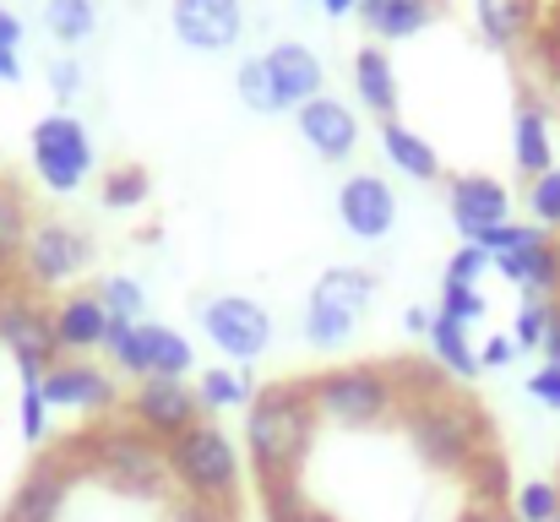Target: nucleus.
<instances>
[{
    "label": "nucleus",
    "instance_id": "1",
    "mask_svg": "<svg viewBox=\"0 0 560 522\" xmlns=\"http://www.w3.org/2000/svg\"><path fill=\"white\" fill-rule=\"evenodd\" d=\"M316 430H322V419L311 408L305 381H267V386H256V397L245 408V463L256 468L261 485H289V479H300Z\"/></svg>",
    "mask_w": 560,
    "mask_h": 522
},
{
    "label": "nucleus",
    "instance_id": "2",
    "mask_svg": "<svg viewBox=\"0 0 560 522\" xmlns=\"http://www.w3.org/2000/svg\"><path fill=\"white\" fill-rule=\"evenodd\" d=\"M66 463L98 485H109L115 496H131V501H153L164 496L170 485V457L153 436H142L131 419H104V425H88L82 436H71L66 446Z\"/></svg>",
    "mask_w": 560,
    "mask_h": 522
},
{
    "label": "nucleus",
    "instance_id": "3",
    "mask_svg": "<svg viewBox=\"0 0 560 522\" xmlns=\"http://www.w3.org/2000/svg\"><path fill=\"white\" fill-rule=\"evenodd\" d=\"M311 408L322 425L332 430H381L397 425L408 392H402V370L397 364H375V359H354V364H332L305 375Z\"/></svg>",
    "mask_w": 560,
    "mask_h": 522
},
{
    "label": "nucleus",
    "instance_id": "4",
    "mask_svg": "<svg viewBox=\"0 0 560 522\" xmlns=\"http://www.w3.org/2000/svg\"><path fill=\"white\" fill-rule=\"evenodd\" d=\"M397 430L408 436L413 457H419L430 474H457V479H463V468H468L485 446H495L485 408H474V403L457 397V392H435V397L402 403Z\"/></svg>",
    "mask_w": 560,
    "mask_h": 522
},
{
    "label": "nucleus",
    "instance_id": "5",
    "mask_svg": "<svg viewBox=\"0 0 560 522\" xmlns=\"http://www.w3.org/2000/svg\"><path fill=\"white\" fill-rule=\"evenodd\" d=\"M170 457V485L186 496V501H201V507H240V490H245V452L240 441L201 419L190 425L180 441L164 446Z\"/></svg>",
    "mask_w": 560,
    "mask_h": 522
},
{
    "label": "nucleus",
    "instance_id": "6",
    "mask_svg": "<svg viewBox=\"0 0 560 522\" xmlns=\"http://www.w3.org/2000/svg\"><path fill=\"white\" fill-rule=\"evenodd\" d=\"M375 272L371 267H327L311 294H305V316H300V333L305 344L322 348V353H338L343 344H354V333L365 327L375 305Z\"/></svg>",
    "mask_w": 560,
    "mask_h": 522
},
{
    "label": "nucleus",
    "instance_id": "7",
    "mask_svg": "<svg viewBox=\"0 0 560 522\" xmlns=\"http://www.w3.org/2000/svg\"><path fill=\"white\" fill-rule=\"evenodd\" d=\"M27 159H33V174L49 196H77L88 179H93V131L71 115V109H49L44 120H33L27 131Z\"/></svg>",
    "mask_w": 560,
    "mask_h": 522
},
{
    "label": "nucleus",
    "instance_id": "8",
    "mask_svg": "<svg viewBox=\"0 0 560 522\" xmlns=\"http://www.w3.org/2000/svg\"><path fill=\"white\" fill-rule=\"evenodd\" d=\"M88 267H93V234L66 218H38L27 229V245L16 262V289L55 294V289H71Z\"/></svg>",
    "mask_w": 560,
    "mask_h": 522
},
{
    "label": "nucleus",
    "instance_id": "9",
    "mask_svg": "<svg viewBox=\"0 0 560 522\" xmlns=\"http://www.w3.org/2000/svg\"><path fill=\"white\" fill-rule=\"evenodd\" d=\"M0 348L11 353L22 386H38L44 370L60 359L55 344V316L44 300H33L27 289H0Z\"/></svg>",
    "mask_w": 560,
    "mask_h": 522
},
{
    "label": "nucleus",
    "instance_id": "10",
    "mask_svg": "<svg viewBox=\"0 0 560 522\" xmlns=\"http://www.w3.org/2000/svg\"><path fill=\"white\" fill-rule=\"evenodd\" d=\"M201 338L223 353V364H256L278 327H272V311L250 294H218L201 305Z\"/></svg>",
    "mask_w": 560,
    "mask_h": 522
},
{
    "label": "nucleus",
    "instance_id": "11",
    "mask_svg": "<svg viewBox=\"0 0 560 522\" xmlns=\"http://www.w3.org/2000/svg\"><path fill=\"white\" fill-rule=\"evenodd\" d=\"M38 392L55 414H77V419H109L120 408V375L98 359H55Z\"/></svg>",
    "mask_w": 560,
    "mask_h": 522
},
{
    "label": "nucleus",
    "instance_id": "12",
    "mask_svg": "<svg viewBox=\"0 0 560 522\" xmlns=\"http://www.w3.org/2000/svg\"><path fill=\"white\" fill-rule=\"evenodd\" d=\"M126 419L142 430V436H153L159 446H170V441H180L190 425H201L207 414H201V403H196V386L190 381H170V375H148V381H137L131 392H126Z\"/></svg>",
    "mask_w": 560,
    "mask_h": 522
},
{
    "label": "nucleus",
    "instance_id": "13",
    "mask_svg": "<svg viewBox=\"0 0 560 522\" xmlns=\"http://www.w3.org/2000/svg\"><path fill=\"white\" fill-rule=\"evenodd\" d=\"M77 479H82V474L66 463V452L38 457V463L16 479V490H11V501H5L0 522H60L66 518L71 490H77Z\"/></svg>",
    "mask_w": 560,
    "mask_h": 522
},
{
    "label": "nucleus",
    "instance_id": "14",
    "mask_svg": "<svg viewBox=\"0 0 560 522\" xmlns=\"http://www.w3.org/2000/svg\"><path fill=\"white\" fill-rule=\"evenodd\" d=\"M170 27L190 55H229L245 38V0H170Z\"/></svg>",
    "mask_w": 560,
    "mask_h": 522
},
{
    "label": "nucleus",
    "instance_id": "15",
    "mask_svg": "<svg viewBox=\"0 0 560 522\" xmlns=\"http://www.w3.org/2000/svg\"><path fill=\"white\" fill-rule=\"evenodd\" d=\"M294 126H300L305 148H311L316 159H327V164H349V159L360 153V115H354V104H343V98H332V93L300 104V109H294Z\"/></svg>",
    "mask_w": 560,
    "mask_h": 522
},
{
    "label": "nucleus",
    "instance_id": "16",
    "mask_svg": "<svg viewBox=\"0 0 560 522\" xmlns=\"http://www.w3.org/2000/svg\"><path fill=\"white\" fill-rule=\"evenodd\" d=\"M261 60H267V77H272V93H278L283 115H294L300 104L327 93V66H322V55L305 38H278Z\"/></svg>",
    "mask_w": 560,
    "mask_h": 522
},
{
    "label": "nucleus",
    "instance_id": "17",
    "mask_svg": "<svg viewBox=\"0 0 560 522\" xmlns=\"http://www.w3.org/2000/svg\"><path fill=\"white\" fill-rule=\"evenodd\" d=\"M446 212H452V229L463 240H479L485 229L512 218V190L495 174H452L446 179Z\"/></svg>",
    "mask_w": 560,
    "mask_h": 522
},
{
    "label": "nucleus",
    "instance_id": "18",
    "mask_svg": "<svg viewBox=\"0 0 560 522\" xmlns=\"http://www.w3.org/2000/svg\"><path fill=\"white\" fill-rule=\"evenodd\" d=\"M338 223L354 234V240H386L397 229V190L392 179L381 174H349L338 185Z\"/></svg>",
    "mask_w": 560,
    "mask_h": 522
},
{
    "label": "nucleus",
    "instance_id": "19",
    "mask_svg": "<svg viewBox=\"0 0 560 522\" xmlns=\"http://www.w3.org/2000/svg\"><path fill=\"white\" fill-rule=\"evenodd\" d=\"M55 316V344H60V359H93L104 348V333H109V311L93 289L82 294H66L60 305H49Z\"/></svg>",
    "mask_w": 560,
    "mask_h": 522
},
{
    "label": "nucleus",
    "instance_id": "20",
    "mask_svg": "<svg viewBox=\"0 0 560 522\" xmlns=\"http://www.w3.org/2000/svg\"><path fill=\"white\" fill-rule=\"evenodd\" d=\"M495 272H501L523 300H556L560 294V240L556 234H539V240H528L523 251L495 256Z\"/></svg>",
    "mask_w": 560,
    "mask_h": 522
},
{
    "label": "nucleus",
    "instance_id": "21",
    "mask_svg": "<svg viewBox=\"0 0 560 522\" xmlns=\"http://www.w3.org/2000/svg\"><path fill=\"white\" fill-rule=\"evenodd\" d=\"M512 164L523 179H539L545 170H556V120L539 98H523L512 109Z\"/></svg>",
    "mask_w": 560,
    "mask_h": 522
},
{
    "label": "nucleus",
    "instance_id": "22",
    "mask_svg": "<svg viewBox=\"0 0 560 522\" xmlns=\"http://www.w3.org/2000/svg\"><path fill=\"white\" fill-rule=\"evenodd\" d=\"M354 98H360V109H371L375 120H397L402 82H397V66H392L386 44H365L354 55Z\"/></svg>",
    "mask_w": 560,
    "mask_h": 522
},
{
    "label": "nucleus",
    "instance_id": "23",
    "mask_svg": "<svg viewBox=\"0 0 560 522\" xmlns=\"http://www.w3.org/2000/svg\"><path fill=\"white\" fill-rule=\"evenodd\" d=\"M360 22L375 44H402L435 22V0H360Z\"/></svg>",
    "mask_w": 560,
    "mask_h": 522
},
{
    "label": "nucleus",
    "instance_id": "24",
    "mask_svg": "<svg viewBox=\"0 0 560 522\" xmlns=\"http://www.w3.org/2000/svg\"><path fill=\"white\" fill-rule=\"evenodd\" d=\"M381 153H386V164L402 174V179H419V185L441 179V153H435V142L419 137V131L402 126V120H381Z\"/></svg>",
    "mask_w": 560,
    "mask_h": 522
},
{
    "label": "nucleus",
    "instance_id": "25",
    "mask_svg": "<svg viewBox=\"0 0 560 522\" xmlns=\"http://www.w3.org/2000/svg\"><path fill=\"white\" fill-rule=\"evenodd\" d=\"M27 229H33L27 190L11 174H0V289H16V262H22Z\"/></svg>",
    "mask_w": 560,
    "mask_h": 522
},
{
    "label": "nucleus",
    "instance_id": "26",
    "mask_svg": "<svg viewBox=\"0 0 560 522\" xmlns=\"http://www.w3.org/2000/svg\"><path fill=\"white\" fill-rule=\"evenodd\" d=\"M250 397H256V381L245 375V364H207L201 381H196V403L212 419L218 414H245Z\"/></svg>",
    "mask_w": 560,
    "mask_h": 522
},
{
    "label": "nucleus",
    "instance_id": "27",
    "mask_svg": "<svg viewBox=\"0 0 560 522\" xmlns=\"http://www.w3.org/2000/svg\"><path fill=\"white\" fill-rule=\"evenodd\" d=\"M463 490H468V507H512L517 479H512L506 452H501V446H485V452L463 468Z\"/></svg>",
    "mask_w": 560,
    "mask_h": 522
},
{
    "label": "nucleus",
    "instance_id": "28",
    "mask_svg": "<svg viewBox=\"0 0 560 522\" xmlns=\"http://www.w3.org/2000/svg\"><path fill=\"white\" fill-rule=\"evenodd\" d=\"M430 359L452 375V381H474L485 364H479V344H474V333L468 327H457V322H446V316H435L430 322Z\"/></svg>",
    "mask_w": 560,
    "mask_h": 522
},
{
    "label": "nucleus",
    "instance_id": "29",
    "mask_svg": "<svg viewBox=\"0 0 560 522\" xmlns=\"http://www.w3.org/2000/svg\"><path fill=\"white\" fill-rule=\"evenodd\" d=\"M142 344H148V375H170V381H186L196 370V348L180 327L170 322H142Z\"/></svg>",
    "mask_w": 560,
    "mask_h": 522
},
{
    "label": "nucleus",
    "instance_id": "30",
    "mask_svg": "<svg viewBox=\"0 0 560 522\" xmlns=\"http://www.w3.org/2000/svg\"><path fill=\"white\" fill-rule=\"evenodd\" d=\"M474 22L490 49H512L534 27V0H474Z\"/></svg>",
    "mask_w": 560,
    "mask_h": 522
},
{
    "label": "nucleus",
    "instance_id": "31",
    "mask_svg": "<svg viewBox=\"0 0 560 522\" xmlns=\"http://www.w3.org/2000/svg\"><path fill=\"white\" fill-rule=\"evenodd\" d=\"M44 33L66 49L88 44L98 33V0H44Z\"/></svg>",
    "mask_w": 560,
    "mask_h": 522
},
{
    "label": "nucleus",
    "instance_id": "32",
    "mask_svg": "<svg viewBox=\"0 0 560 522\" xmlns=\"http://www.w3.org/2000/svg\"><path fill=\"white\" fill-rule=\"evenodd\" d=\"M115 375H131V381H148V344H142V322H109L104 333V348Z\"/></svg>",
    "mask_w": 560,
    "mask_h": 522
},
{
    "label": "nucleus",
    "instance_id": "33",
    "mask_svg": "<svg viewBox=\"0 0 560 522\" xmlns=\"http://www.w3.org/2000/svg\"><path fill=\"white\" fill-rule=\"evenodd\" d=\"M93 294L104 300L109 322H148V289H142V278H131V272H109Z\"/></svg>",
    "mask_w": 560,
    "mask_h": 522
},
{
    "label": "nucleus",
    "instance_id": "34",
    "mask_svg": "<svg viewBox=\"0 0 560 522\" xmlns=\"http://www.w3.org/2000/svg\"><path fill=\"white\" fill-rule=\"evenodd\" d=\"M234 93H240V104H245L250 115H283V109H278V93H272V77H267V60H261V55H245V60L234 66Z\"/></svg>",
    "mask_w": 560,
    "mask_h": 522
},
{
    "label": "nucleus",
    "instance_id": "35",
    "mask_svg": "<svg viewBox=\"0 0 560 522\" xmlns=\"http://www.w3.org/2000/svg\"><path fill=\"white\" fill-rule=\"evenodd\" d=\"M98 196H104V207H109V212H131V207H148L153 179H148V170H142V164H120V170L104 174Z\"/></svg>",
    "mask_w": 560,
    "mask_h": 522
},
{
    "label": "nucleus",
    "instance_id": "36",
    "mask_svg": "<svg viewBox=\"0 0 560 522\" xmlns=\"http://www.w3.org/2000/svg\"><path fill=\"white\" fill-rule=\"evenodd\" d=\"M435 316H446V322H457V327H468V333H474V327L490 316V300H485L479 289H468V283H441Z\"/></svg>",
    "mask_w": 560,
    "mask_h": 522
},
{
    "label": "nucleus",
    "instance_id": "37",
    "mask_svg": "<svg viewBox=\"0 0 560 522\" xmlns=\"http://www.w3.org/2000/svg\"><path fill=\"white\" fill-rule=\"evenodd\" d=\"M512 518L517 522H556L560 518V485L556 479H528V485H517Z\"/></svg>",
    "mask_w": 560,
    "mask_h": 522
},
{
    "label": "nucleus",
    "instance_id": "38",
    "mask_svg": "<svg viewBox=\"0 0 560 522\" xmlns=\"http://www.w3.org/2000/svg\"><path fill=\"white\" fill-rule=\"evenodd\" d=\"M16 430H22L27 446H44V441H49V430H55V408L44 403L38 386H22V392H16Z\"/></svg>",
    "mask_w": 560,
    "mask_h": 522
},
{
    "label": "nucleus",
    "instance_id": "39",
    "mask_svg": "<svg viewBox=\"0 0 560 522\" xmlns=\"http://www.w3.org/2000/svg\"><path fill=\"white\" fill-rule=\"evenodd\" d=\"M528 223H539L545 234H560V164L528 179Z\"/></svg>",
    "mask_w": 560,
    "mask_h": 522
},
{
    "label": "nucleus",
    "instance_id": "40",
    "mask_svg": "<svg viewBox=\"0 0 560 522\" xmlns=\"http://www.w3.org/2000/svg\"><path fill=\"white\" fill-rule=\"evenodd\" d=\"M485 272H495V256H490V251H479L474 240H463V245L446 256V278H441V283H468V289H479V283H485Z\"/></svg>",
    "mask_w": 560,
    "mask_h": 522
},
{
    "label": "nucleus",
    "instance_id": "41",
    "mask_svg": "<svg viewBox=\"0 0 560 522\" xmlns=\"http://www.w3.org/2000/svg\"><path fill=\"white\" fill-rule=\"evenodd\" d=\"M44 77H49V93H55V104H60V109H66V104H77V98H82V88H88V71H82V60H77V55H55Z\"/></svg>",
    "mask_w": 560,
    "mask_h": 522
},
{
    "label": "nucleus",
    "instance_id": "42",
    "mask_svg": "<svg viewBox=\"0 0 560 522\" xmlns=\"http://www.w3.org/2000/svg\"><path fill=\"white\" fill-rule=\"evenodd\" d=\"M545 322H550V300H523V305H517V322H512V344H517V353L545 344Z\"/></svg>",
    "mask_w": 560,
    "mask_h": 522
},
{
    "label": "nucleus",
    "instance_id": "43",
    "mask_svg": "<svg viewBox=\"0 0 560 522\" xmlns=\"http://www.w3.org/2000/svg\"><path fill=\"white\" fill-rule=\"evenodd\" d=\"M528 397H534L539 408H556V414H560V364H550V359H545V364L528 375Z\"/></svg>",
    "mask_w": 560,
    "mask_h": 522
},
{
    "label": "nucleus",
    "instance_id": "44",
    "mask_svg": "<svg viewBox=\"0 0 560 522\" xmlns=\"http://www.w3.org/2000/svg\"><path fill=\"white\" fill-rule=\"evenodd\" d=\"M234 512H240V507H201V501H186V496H180V501L170 507V522H240Z\"/></svg>",
    "mask_w": 560,
    "mask_h": 522
},
{
    "label": "nucleus",
    "instance_id": "45",
    "mask_svg": "<svg viewBox=\"0 0 560 522\" xmlns=\"http://www.w3.org/2000/svg\"><path fill=\"white\" fill-rule=\"evenodd\" d=\"M517 359V344H512V333H490L485 344H479V364L485 370H506Z\"/></svg>",
    "mask_w": 560,
    "mask_h": 522
},
{
    "label": "nucleus",
    "instance_id": "46",
    "mask_svg": "<svg viewBox=\"0 0 560 522\" xmlns=\"http://www.w3.org/2000/svg\"><path fill=\"white\" fill-rule=\"evenodd\" d=\"M539 353H545L550 364H560V294L550 300V322H545V344H539Z\"/></svg>",
    "mask_w": 560,
    "mask_h": 522
},
{
    "label": "nucleus",
    "instance_id": "47",
    "mask_svg": "<svg viewBox=\"0 0 560 522\" xmlns=\"http://www.w3.org/2000/svg\"><path fill=\"white\" fill-rule=\"evenodd\" d=\"M430 322H435V311H430V305H408V311H402L408 338H430Z\"/></svg>",
    "mask_w": 560,
    "mask_h": 522
},
{
    "label": "nucleus",
    "instance_id": "48",
    "mask_svg": "<svg viewBox=\"0 0 560 522\" xmlns=\"http://www.w3.org/2000/svg\"><path fill=\"white\" fill-rule=\"evenodd\" d=\"M0 49H11V55L22 49V16L5 11V5H0Z\"/></svg>",
    "mask_w": 560,
    "mask_h": 522
},
{
    "label": "nucleus",
    "instance_id": "49",
    "mask_svg": "<svg viewBox=\"0 0 560 522\" xmlns=\"http://www.w3.org/2000/svg\"><path fill=\"white\" fill-rule=\"evenodd\" d=\"M457 522H517V518H512V507H463Z\"/></svg>",
    "mask_w": 560,
    "mask_h": 522
},
{
    "label": "nucleus",
    "instance_id": "50",
    "mask_svg": "<svg viewBox=\"0 0 560 522\" xmlns=\"http://www.w3.org/2000/svg\"><path fill=\"white\" fill-rule=\"evenodd\" d=\"M278 522H338L332 512H322V507H311V501H300L289 518H278Z\"/></svg>",
    "mask_w": 560,
    "mask_h": 522
},
{
    "label": "nucleus",
    "instance_id": "51",
    "mask_svg": "<svg viewBox=\"0 0 560 522\" xmlns=\"http://www.w3.org/2000/svg\"><path fill=\"white\" fill-rule=\"evenodd\" d=\"M0 82H22V55L0 49Z\"/></svg>",
    "mask_w": 560,
    "mask_h": 522
},
{
    "label": "nucleus",
    "instance_id": "52",
    "mask_svg": "<svg viewBox=\"0 0 560 522\" xmlns=\"http://www.w3.org/2000/svg\"><path fill=\"white\" fill-rule=\"evenodd\" d=\"M327 16H360V0H322Z\"/></svg>",
    "mask_w": 560,
    "mask_h": 522
},
{
    "label": "nucleus",
    "instance_id": "53",
    "mask_svg": "<svg viewBox=\"0 0 560 522\" xmlns=\"http://www.w3.org/2000/svg\"><path fill=\"white\" fill-rule=\"evenodd\" d=\"M556 240H560V234H556Z\"/></svg>",
    "mask_w": 560,
    "mask_h": 522
},
{
    "label": "nucleus",
    "instance_id": "54",
    "mask_svg": "<svg viewBox=\"0 0 560 522\" xmlns=\"http://www.w3.org/2000/svg\"><path fill=\"white\" fill-rule=\"evenodd\" d=\"M556 522H560V518H556Z\"/></svg>",
    "mask_w": 560,
    "mask_h": 522
}]
</instances>
